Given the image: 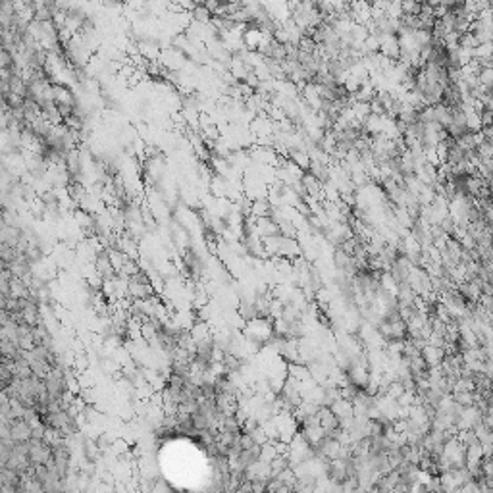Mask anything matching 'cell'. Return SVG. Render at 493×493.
<instances>
[{
    "label": "cell",
    "instance_id": "2",
    "mask_svg": "<svg viewBox=\"0 0 493 493\" xmlns=\"http://www.w3.org/2000/svg\"><path fill=\"white\" fill-rule=\"evenodd\" d=\"M401 2V12L403 16H418L420 14V4L418 0H399Z\"/></svg>",
    "mask_w": 493,
    "mask_h": 493
},
{
    "label": "cell",
    "instance_id": "1",
    "mask_svg": "<svg viewBox=\"0 0 493 493\" xmlns=\"http://www.w3.org/2000/svg\"><path fill=\"white\" fill-rule=\"evenodd\" d=\"M191 16H193V20L198 22V24H208L210 20H212V18H210L212 14L206 10V6H204V4H197V6L191 10Z\"/></svg>",
    "mask_w": 493,
    "mask_h": 493
}]
</instances>
